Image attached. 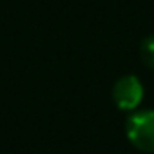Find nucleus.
<instances>
[{
  "label": "nucleus",
  "mask_w": 154,
  "mask_h": 154,
  "mask_svg": "<svg viewBox=\"0 0 154 154\" xmlns=\"http://www.w3.org/2000/svg\"><path fill=\"white\" fill-rule=\"evenodd\" d=\"M127 140L143 152H154V111H140L125 122Z\"/></svg>",
  "instance_id": "obj_1"
},
{
  "label": "nucleus",
  "mask_w": 154,
  "mask_h": 154,
  "mask_svg": "<svg viewBox=\"0 0 154 154\" xmlns=\"http://www.w3.org/2000/svg\"><path fill=\"white\" fill-rule=\"evenodd\" d=\"M143 100V85L134 74H125L112 87V102L122 111H134Z\"/></svg>",
  "instance_id": "obj_2"
},
{
  "label": "nucleus",
  "mask_w": 154,
  "mask_h": 154,
  "mask_svg": "<svg viewBox=\"0 0 154 154\" xmlns=\"http://www.w3.org/2000/svg\"><path fill=\"white\" fill-rule=\"evenodd\" d=\"M140 56L143 60V63L150 69H154V35L147 36L141 45H140Z\"/></svg>",
  "instance_id": "obj_3"
}]
</instances>
